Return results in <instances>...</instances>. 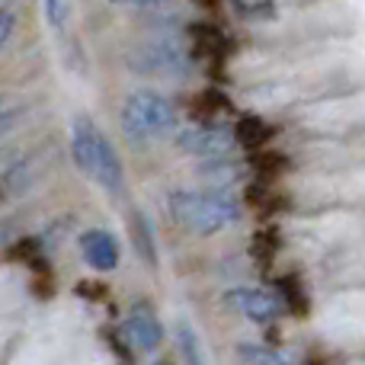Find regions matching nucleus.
Instances as JSON below:
<instances>
[{
    "mask_svg": "<svg viewBox=\"0 0 365 365\" xmlns=\"http://www.w3.org/2000/svg\"><path fill=\"white\" fill-rule=\"evenodd\" d=\"M13 29H16V13H10V10H0V48H4V45L10 42Z\"/></svg>",
    "mask_w": 365,
    "mask_h": 365,
    "instance_id": "6ab92c4d",
    "label": "nucleus"
},
{
    "mask_svg": "<svg viewBox=\"0 0 365 365\" xmlns=\"http://www.w3.org/2000/svg\"><path fill=\"white\" fill-rule=\"evenodd\" d=\"M81 253H83V263L96 272H113L119 266V244L109 231L103 227H93V231H83L81 234Z\"/></svg>",
    "mask_w": 365,
    "mask_h": 365,
    "instance_id": "6e6552de",
    "label": "nucleus"
},
{
    "mask_svg": "<svg viewBox=\"0 0 365 365\" xmlns=\"http://www.w3.org/2000/svg\"><path fill=\"white\" fill-rule=\"evenodd\" d=\"M276 292H279V298H282V304H285L289 311H308V298H304V289L298 285L295 276L279 279Z\"/></svg>",
    "mask_w": 365,
    "mask_h": 365,
    "instance_id": "4468645a",
    "label": "nucleus"
},
{
    "mask_svg": "<svg viewBox=\"0 0 365 365\" xmlns=\"http://www.w3.org/2000/svg\"><path fill=\"white\" fill-rule=\"evenodd\" d=\"M269 125H266L259 115H244V119L234 125V141L244 148H250V151H257V148H263L266 141H269Z\"/></svg>",
    "mask_w": 365,
    "mask_h": 365,
    "instance_id": "1a4fd4ad",
    "label": "nucleus"
},
{
    "mask_svg": "<svg viewBox=\"0 0 365 365\" xmlns=\"http://www.w3.org/2000/svg\"><path fill=\"white\" fill-rule=\"evenodd\" d=\"M26 122V109L23 106H13V109H4L0 113V145H4L6 138H10L13 132H16L19 125Z\"/></svg>",
    "mask_w": 365,
    "mask_h": 365,
    "instance_id": "f3484780",
    "label": "nucleus"
},
{
    "mask_svg": "<svg viewBox=\"0 0 365 365\" xmlns=\"http://www.w3.org/2000/svg\"><path fill=\"white\" fill-rule=\"evenodd\" d=\"M177 346H180V356L186 365H208L205 359V349H202V340L195 334V327L189 321H180L177 324Z\"/></svg>",
    "mask_w": 365,
    "mask_h": 365,
    "instance_id": "9d476101",
    "label": "nucleus"
},
{
    "mask_svg": "<svg viewBox=\"0 0 365 365\" xmlns=\"http://www.w3.org/2000/svg\"><path fill=\"white\" fill-rule=\"evenodd\" d=\"M173 122H177V113H173L170 100L160 96L158 90H135L122 103V132L135 145L167 135L173 128Z\"/></svg>",
    "mask_w": 365,
    "mask_h": 365,
    "instance_id": "7ed1b4c3",
    "label": "nucleus"
},
{
    "mask_svg": "<svg viewBox=\"0 0 365 365\" xmlns=\"http://www.w3.org/2000/svg\"><path fill=\"white\" fill-rule=\"evenodd\" d=\"M109 4H125V6H160L164 0H109Z\"/></svg>",
    "mask_w": 365,
    "mask_h": 365,
    "instance_id": "aec40b11",
    "label": "nucleus"
},
{
    "mask_svg": "<svg viewBox=\"0 0 365 365\" xmlns=\"http://www.w3.org/2000/svg\"><path fill=\"white\" fill-rule=\"evenodd\" d=\"M4 4H6V0H0V6H4Z\"/></svg>",
    "mask_w": 365,
    "mask_h": 365,
    "instance_id": "4be33fe9",
    "label": "nucleus"
},
{
    "mask_svg": "<svg viewBox=\"0 0 365 365\" xmlns=\"http://www.w3.org/2000/svg\"><path fill=\"white\" fill-rule=\"evenodd\" d=\"M225 106H227L225 96L215 93V90H205V93H202L199 100L192 103V113H199V115H212V113H221Z\"/></svg>",
    "mask_w": 365,
    "mask_h": 365,
    "instance_id": "a211bd4d",
    "label": "nucleus"
},
{
    "mask_svg": "<svg viewBox=\"0 0 365 365\" xmlns=\"http://www.w3.org/2000/svg\"><path fill=\"white\" fill-rule=\"evenodd\" d=\"M225 302L253 324H269L285 311L279 292L276 289H259V285H240V289H231L225 295Z\"/></svg>",
    "mask_w": 365,
    "mask_h": 365,
    "instance_id": "20e7f679",
    "label": "nucleus"
},
{
    "mask_svg": "<svg viewBox=\"0 0 365 365\" xmlns=\"http://www.w3.org/2000/svg\"><path fill=\"white\" fill-rule=\"evenodd\" d=\"M237 356L244 365H292V359L285 353L272 346H259V343H240Z\"/></svg>",
    "mask_w": 365,
    "mask_h": 365,
    "instance_id": "9b49d317",
    "label": "nucleus"
},
{
    "mask_svg": "<svg viewBox=\"0 0 365 365\" xmlns=\"http://www.w3.org/2000/svg\"><path fill=\"white\" fill-rule=\"evenodd\" d=\"M45 4V19H48L51 29L61 32L71 23V13H74V0H42Z\"/></svg>",
    "mask_w": 365,
    "mask_h": 365,
    "instance_id": "2eb2a0df",
    "label": "nucleus"
},
{
    "mask_svg": "<svg viewBox=\"0 0 365 365\" xmlns=\"http://www.w3.org/2000/svg\"><path fill=\"white\" fill-rule=\"evenodd\" d=\"M195 4H202V6H215L218 0H195Z\"/></svg>",
    "mask_w": 365,
    "mask_h": 365,
    "instance_id": "412c9836",
    "label": "nucleus"
},
{
    "mask_svg": "<svg viewBox=\"0 0 365 365\" xmlns=\"http://www.w3.org/2000/svg\"><path fill=\"white\" fill-rule=\"evenodd\" d=\"M177 145L186 154H192V158L215 160V158L231 154V148L237 145V141H234V132H227V128H221V125H199V128H186V132H180Z\"/></svg>",
    "mask_w": 365,
    "mask_h": 365,
    "instance_id": "423d86ee",
    "label": "nucleus"
},
{
    "mask_svg": "<svg viewBox=\"0 0 365 365\" xmlns=\"http://www.w3.org/2000/svg\"><path fill=\"white\" fill-rule=\"evenodd\" d=\"M189 36H192L195 55H215V51L221 48V32L208 23H195L192 29H189Z\"/></svg>",
    "mask_w": 365,
    "mask_h": 365,
    "instance_id": "ddd939ff",
    "label": "nucleus"
},
{
    "mask_svg": "<svg viewBox=\"0 0 365 365\" xmlns=\"http://www.w3.org/2000/svg\"><path fill=\"white\" fill-rule=\"evenodd\" d=\"M125 336L132 340L135 349L141 353H154L164 343V327H160L158 314L148 302H135L125 314Z\"/></svg>",
    "mask_w": 365,
    "mask_h": 365,
    "instance_id": "0eeeda50",
    "label": "nucleus"
},
{
    "mask_svg": "<svg viewBox=\"0 0 365 365\" xmlns=\"http://www.w3.org/2000/svg\"><path fill=\"white\" fill-rule=\"evenodd\" d=\"M167 212L180 227L189 234H218L227 231L240 221V202L225 192H192V189H177L167 195Z\"/></svg>",
    "mask_w": 365,
    "mask_h": 365,
    "instance_id": "f03ea898",
    "label": "nucleus"
},
{
    "mask_svg": "<svg viewBox=\"0 0 365 365\" xmlns=\"http://www.w3.org/2000/svg\"><path fill=\"white\" fill-rule=\"evenodd\" d=\"M285 164H289V160H285L279 151H259L257 158H253V167H257V173H263V177H276V173H282Z\"/></svg>",
    "mask_w": 365,
    "mask_h": 365,
    "instance_id": "dca6fc26",
    "label": "nucleus"
},
{
    "mask_svg": "<svg viewBox=\"0 0 365 365\" xmlns=\"http://www.w3.org/2000/svg\"><path fill=\"white\" fill-rule=\"evenodd\" d=\"M132 68L160 77H182L189 74V58L173 42H148L132 55Z\"/></svg>",
    "mask_w": 365,
    "mask_h": 365,
    "instance_id": "39448f33",
    "label": "nucleus"
},
{
    "mask_svg": "<svg viewBox=\"0 0 365 365\" xmlns=\"http://www.w3.org/2000/svg\"><path fill=\"white\" fill-rule=\"evenodd\" d=\"M71 158H74L77 170L96 186H103L109 195H119L125 189V167L122 158L115 154L113 141L106 138L100 125L90 115H77L71 122Z\"/></svg>",
    "mask_w": 365,
    "mask_h": 365,
    "instance_id": "f257e3e1",
    "label": "nucleus"
},
{
    "mask_svg": "<svg viewBox=\"0 0 365 365\" xmlns=\"http://www.w3.org/2000/svg\"><path fill=\"white\" fill-rule=\"evenodd\" d=\"M132 234H135V247H138V253L148 259V266H158V250H154V231H151V221H148V215L135 212Z\"/></svg>",
    "mask_w": 365,
    "mask_h": 365,
    "instance_id": "f8f14e48",
    "label": "nucleus"
}]
</instances>
